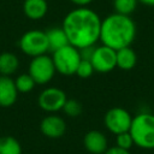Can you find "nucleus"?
I'll return each mask as SVG.
<instances>
[{"mask_svg": "<svg viewBox=\"0 0 154 154\" xmlns=\"http://www.w3.org/2000/svg\"><path fill=\"white\" fill-rule=\"evenodd\" d=\"M138 2L142 4V5H146V6L154 7V0H138Z\"/></svg>", "mask_w": 154, "mask_h": 154, "instance_id": "393cba45", "label": "nucleus"}, {"mask_svg": "<svg viewBox=\"0 0 154 154\" xmlns=\"http://www.w3.org/2000/svg\"><path fill=\"white\" fill-rule=\"evenodd\" d=\"M81 59L79 49L71 45H66L65 47L52 52V60L55 71L64 76L75 75Z\"/></svg>", "mask_w": 154, "mask_h": 154, "instance_id": "20e7f679", "label": "nucleus"}, {"mask_svg": "<svg viewBox=\"0 0 154 154\" xmlns=\"http://www.w3.org/2000/svg\"><path fill=\"white\" fill-rule=\"evenodd\" d=\"M40 130L48 138H59L66 131V123L60 116L48 113V116L41 120Z\"/></svg>", "mask_w": 154, "mask_h": 154, "instance_id": "9d476101", "label": "nucleus"}, {"mask_svg": "<svg viewBox=\"0 0 154 154\" xmlns=\"http://www.w3.org/2000/svg\"><path fill=\"white\" fill-rule=\"evenodd\" d=\"M18 97L14 79L10 76L0 75V107H11Z\"/></svg>", "mask_w": 154, "mask_h": 154, "instance_id": "f8f14e48", "label": "nucleus"}, {"mask_svg": "<svg viewBox=\"0 0 154 154\" xmlns=\"http://www.w3.org/2000/svg\"><path fill=\"white\" fill-rule=\"evenodd\" d=\"M73 5H76L77 7H87L88 5H90L94 0H70Z\"/></svg>", "mask_w": 154, "mask_h": 154, "instance_id": "b1692460", "label": "nucleus"}, {"mask_svg": "<svg viewBox=\"0 0 154 154\" xmlns=\"http://www.w3.org/2000/svg\"><path fill=\"white\" fill-rule=\"evenodd\" d=\"M101 18L91 8L76 7L71 10L63 19L64 29L69 43L78 49L95 46L100 41Z\"/></svg>", "mask_w": 154, "mask_h": 154, "instance_id": "f257e3e1", "label": "nucleus"}, {"mask_svg": "<svg viewBox=\"0 0 154 154\" xmlns=\"http://www.w3.org/2000/svg\"><path fill=\"white\" fill-rule=\"evenodd\" d=\"M46 36H47V41H48V48L51 52H54L57 49L65 47L66 45H70L67 36L61 26L49 28L48 30H46Z\"/></svg>", "mask_w": 154, "mask_h": 154, "instance_id": "2eb2a0df", "label": "nucleus"}, {"mask_svg": "<svg viewBox=\"0 0 154 154\" xmlns=\"http://www.w3.org/2000/svg\"><path fill=\"white\" fill-rule=\"evenodd\" d=\"M131 122L132 116L128 109L123 107H112L105 113L103 117V124L106 129L113 135L129 131Z\"/></svg>", "mask_w": 154, "mask_h": 154, "instance_id": "0eeeda50", "label": "nucleus"}, {"mask_svg": "<svg viewBox=\"0 0 154 154\" xmlns=\"http://www.w3.org/2000/svg\"><path fill=\"white\" fill-rule=\"evenodd\" d=\"M94 72H95V71H94V67H93L90 60L81 59V61H79V64H78V66H77V70H76V73H75V75H77L79 78L85 79V78L91 77Z\"/></svg>", "mask_w": 154, "mask_h": 154, "instance_id": "412c9836", "label": "nucleus"}, {"mask_svg": "<svg viewBox=\"0 0 154 154\" xmlns=\"http://www.w3.org/2000/svg\"><path fill=\"white\" fill-rule=\"evenodd\" d=\"M48 11L47 0H23V12L31 20L42 19Z\"/></svg>", "mask_w": 154, "mask_h": 154, "instance_id": "ddd939ff", "label": "nucleus"}, {"mask_svg": "<svg viewBox=\"0 0 154 154\" xmlns=\"http://www.w3.org/2000/svg\"><path fill=\"white\" fill-rule=\"evenodd\" d=\"M90 63L94 67V71L96 72L100 73L111 72L117 67L116 51L105 45L94 47L93 54L90 57Z\"/></svg>", "mask_w": 154, "mask_h": 154, "instance_id": "1a4fd4ad", "label": "nucleus"}, {"mask_svg": "<svg viewBox=\"0 0 154 154\" xmlns=\"http://www.w3.org/2000/svg\"><path fill=\"white\" fill-rule=\"evenodd\" d=\"M61 111L69 117H72V118L78 117L82 113V105L79 101H77L75 99H67L66 102L64 103Z\"/></svg>", "mask_w": 154, "mask_h": 154, "instance_id": "aec40b11", "label": "nucleus"}, {"mask_svg": "<svg viewBox=\"0 0 154 154\" xmlns=\"http://www.w3.org/2000/svg\"><path fill=\"white\" fill-rule=\"evenodd\" d=\"M117 67L123 71L132 70L137 64V54L131 47H124L116 51Z\"/></svg>", "mask_w": 154, "mask_h": 154, "instance_id": "4468645a", "label": "nucleus"}, {"mask_svg": "<svg viewBox=\"0 0 154 154\" xmlns=\"http://www.w3.org/2000/svg\"><path fill=\"white\" fill-rule=\"evenodd\" d=\"M19 67V59L12 52L0 53V75L11 76Z\"/></svg>", "mask_w": 154, "mask_h": 154, "instance_id": "dca6fc26", "label": "nucleus"}, {"mask_svg": "<svg viewBox=\"0 0 154 154\" xmlns=\"http://www.w3.org/2000/svg\"><path fill=\"white\" fill-rule=\"evenodd\" d=\"M0 154H22V146L13 136L0 137Z\"/></svg>", "mask_w": 154, "mask_h": 154, "instance_id": "f3484780", "label": "nucleus"}, {"mask_svg": "<svg viewBox=\"0 0 154 154\" xmlns=\"http://www.w3.org/2000/svg\"><path fill=\"white\" fill-rule=\"evenodd\" d=\"M55 67L52 60V57L47 54L37 55L31 58L28 67V73L34 78L36 84H47L49 83L54 75H55Z\"/></svg>", "mask_w": 154, "mask_h": 154, "instance_id": "423d86ee", "label": "nucleus"}, {"mask_svg": "<svg viewBox=\"0 0 154 154\" xmlns=\"http://www.w3.org/2000/svg\"><path fill=\"white\" fill-rule=\"evenodd\" d=\"M116 146L122 148V149L130 150L135 146L134 144V140H132L130 132L126 131V132H122V134L116 135Z\"/></svg>", "mask_w": 154, "mask_h": 154, "instance_id": "4be33fe9", "label": "nucleus"}, {"mask_svg": "<svg viewBox=\"0 0 154 154\" xmlns=\"http://www.w3.org/2000/svg\"><path fill=\"white\" fill-rule=\"evenodd\" d=\"M103 154H131V153H130V150L122 149L117 146H113V147H108V149Z\"/></svg>", "mask_w": 154, "mask_h": 154, "instance_id": "5701e85b", "label": "nucleus"}, {"mask_svg": "<svg viewBox=\"0 0 154 154\" xmlns=\"http://www.w3.org/2000/svg\"><path fill=\"white\" fill-rule=\"evenodd\" d=\"M67 96L64 90L57 87H48L43 89L38 97L37 103L41 109L47 113H57L63 109L64 103L66 102Z\"/></svg>", "mask_w": 154, "mask_h": 154, "instance_id": "6e6552de", "label": "nucleus"}, {"mask_svg": "<svg viewBox=\"0 0 154 154\" xmlns=\"http://www.w3.org/2000/svg\"><path fill=\"white\" fill-rule=\"evenodd\" d=\"M83 146L90 154H103L108 149V141L103 132L90 130L83 137Z\"/></svg>", "mask_w": 154, "mask_h": 154, "instance_id": "9b49d317", "label": "nucleus"}, {"mask_svg": "<svg viewBox=\"0 0 154 154\" xmlns=\"http://www.w3.org/2000/svg\"><path fill=\"white\" fill-rule=\"evenodd\" d=\"M138 0H113V8L114 12L130 16L137 7Z\"/></svg>", "mask_w": 154, "mask_h": 154, "instance_id": "6ab92c4d", "label": "nucleus"}, {"mask_svg": "<svg viewBox=\"0 0 154 154\" xmlns=\"http://www.w3.org/2000/svg\"><path fill=\"white\" fill-rule=\"evenodd\" d=\"M136 24L130 16L111 13L101 20L100 41L114 51L130 47L136 37Z\"/></svg>", "mask_w": 154, "mask_h": 154, "instance_id": "f03ea898", "label": "nucleus"}, {"mask_svg": "<svg viewBox=\"0 0 154 154\" xmlns=\"http://www.w3.org/2000/svg\"><path fill=\"white\" fill-rule=\"evenodd\" d=\"M18 45L20 51L30 58L47 54V52L49 51L46 31L38 29H31L25 31L20 36Z\"/></svg>", "mask_w": 154, "mask_h": 154, "instance_id": "39448f33", "label": "nucleus"}, {"mask_svg": "<svg viewBox=\"0 0 154 154\" xmlns=\"http://www.w3.org/2000/svg\"><path fill=\"white\" fill-rule=\"evenodd\" d=\"M129 132L136 147L154 149V113L140 112L132 117Z\"/></svg>", "mask_w": 154, "mask_h": 154, "instance_id": "7ed1b4c3", "label": "nucleus"}, {"mask_svg": "<svg viewBox=\"0 0 154 154\" xmlns=\"http://www.w3.org/2000/svg\"><path fill=\"white\" fill-rule=\"evenodd\" d=\"M14 84H16V88H17L18 93H23V94L31 91L36 85L34 78L28 72L26 73H20L14 79Z\"/></svg>", "mask_w": 154, "mask_h": 154, "instance_id": "a211bd4d", "label": "nucleus"}, {"mask_svg": "<svg viewBox=\"0 0 154 154\" xmlns=\"http://www.w3.org/2000/svg\"><path fill=\"white\" fill-rule=\"evenodd\" d=\"M153 52H154V47H153Z\"/></svg>", "mask_w": 154, "mask_h": 154, "instance_id": "a878e982", "label": "nucleus"}]
</instances>
